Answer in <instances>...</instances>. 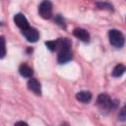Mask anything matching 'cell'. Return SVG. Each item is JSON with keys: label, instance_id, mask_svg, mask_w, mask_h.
<instances>
[{"label": "cell", "instance_id": "7c38bea8", "mask_svg": "<svg viewBox=\"0 0 126 126\" xmlns=\"http://www.w3.org/2000/svg\"><path fill=\"white\" fill-rule=\"evenodd\" d=\"M125 70H126V68H125V66L123 64H118V65H116L113 68V70H112V76L115 77V78H119V77H121L124 74Z\"/></svg>", "mask_w": 126, "mask_h": 126}, {"label": "cell", "instance_id": "6da1fadb", "mask_svg": "<svg viewBox=\"0 0 126 126\" xmlns=\"http://www.w3.org/2000/svg\"><path fill=\"white\" fill-rule=\"evenodd\" d=\"M108 38H109V42L114 47L120 48L124 44V35L118 30H110L108 32Z\"/></svg>", "mask_w": 126, "mask_h": 126}, {"label": "cell", "instance_id": "e0dca14e", "mask_svg": "<svg viewBox=\"0 0 126 126\" xmlns=\"http://www.w3.org/2000/svg\"><path fill=\"white\" fill-rule=\"evenodd\" d=\"M125 118H126V116H125V109L122 108V109H121V112H120V114H119V119H120L121 121H124Z\"/></svg>", "mask_w": 126, "mask_h": 126}, {"label": "cell", "instance_id": "d6986e66", "mask_svg": "<svg viewBox=\"0 0 126 126\" xmlns=\"http://www.w3.org/2000/svg\"><path fill=\"white\" fill-rule=\"evenodd\" d=\"M60 126H70V125H69V124H68L67 122H63V123H62V124H61Z\"/></svg>", "mask_w": 126, "mask_h": 126}, {"label": "cell", "instance_id": "7a4b0ae2", "mask_svg": "<svg viewBox=\"0 0 126 126\" xmlns=\"http://www.w3.org/2000/svg\"><path fill=\"white\" fill-rule=\"evenodd\" d=\"M96 104L101 110H110L113 106V101L106 94H100L96 98Z\"/></svg>", "mask_w": 126, "mask_h": 126}, {"label": "cell", "instance_id": "5bb4252c", "mask_svg": "<svg viewBox=\"0 0 126 126\" xmlns=\"http://www.w3.org/2000/svg\"><path fill=\"white\" fill-rule=\"evenodd\" d=\"M95 5L99 8V9H107V10H112V5L109 3H105V2H97L95 3Z\"/></svg>", "mask_w": 126, "mask_h": 126}, {"label": "cell", "instance_id": "9c48e42d", "mask_svg": "<svg viewBox=\"0 0 126 126\" xmlns=\"http://www.w3.org/2000/svg\"><path fill=\"white\" fill-rule=\"evenodd\" d=\"M72 59V53L70 50H66V51H61L58 52V63L60 64H64L68 61H70Z\"/></svg>", "mask_w": 126, "mask_h": 126}, {"label": "cell", "instance_id": "8fae6325", "mask_svg": "<svg viewBox=\"0 0 126 126\" xmlns=\"http://www.w3.org/2000/svg\"><path fill=\"white\" fill-rule=\"evenodd\" d=\"M19 72L25 78H31L32 76V73H33L32 69L29 65H27V64H22L20 66V68H19Z\"/></svg>", "mask_w": 126, "mask_h": 126}, {"label": "cell", "instance_id": "2e32d148", "mask_svg": "<svg viewBox=\"0 0 126 126\" xmlns=\"http://www.w3.org/2000/svg\"><path fill=\"white\" fill-rule=\"evenodd\" d=\"M56 22L58 23L59 26H61V27H65V25H64V20L60 17V15H58V16L56 17Z\"/></svg>", "mask_w": 126, "mask_h": 126}, {"label": "cell", "instance_id": "ac0fdd59", "mask_svg": "<svg viewBox=\"0 0 126 126\" xmlns=\"http://www.w3.org/2000/svg\"><path fill=\"white\" fill-rule=\"evenodd\" d=\"M15 126H29V125L26 122H24V121H19V122H17L15 124Z\"/></svg>", "mask_w": 126, "mask_h": 126}, {"label": "cell", "instance_id": "4fadbf2b", "mask_svg": "<svg viewBox=\"0 0 126 126\" xmlns=\"http://www.w3.org/2000/svg\"><path fill=\"white\" fill-rule=\"evenodd\" d=\"M6 55V46H5V38L0 35V58H3Z\"/></svg>", "mask_w": 126, "mask_h": 126}, {"label": "cell", "instance_id": "5b68a950", "mask_svg": "<svg viewBox=\"0 0 126 126\" xmlns=\"http://www.w3.org/2000/svg\"><path fill=\"white\" fill-rule=\"evenodd\" d=\"M14 23L16 24L17 27H19V28L22 29V30H25V29H27V28L30 27L27 18H26L23 14H21V13L16 14V15L14 16Z\"/></svg>", "mask_w": 126, "mask_h": 126}, {"label": "cell", "instance_id": "3957f363", "mask_svg": "<svg viewBox=\"0 0 126 126\" xmlns=\"http://www.w3.org/2000/svg\"><path fill=\"white\" fill-rule=\"evenodd\" d=\"M38 14L43 19H50L52 16V4L49 1H43L38 7Z\"/></svg>", "mask_w": 126, "mask_h": 126}, {"label": "cell", "instance_id": "9a60e30c", "mask_svg": "<svg viewBox=\"0 0 126 126\" xmlns=\"http://www.w3.org/2000/svg\"><path fill=\"white\" fill-rule=\"evenodd\" d=\"M45 45H46V47H47L50 51H55V50H56V41H54V40L46 41V42H45Z\"/></svg>", "mask_w": 126, "mask_h": 126}, {"label": "cell", "instance_id": "30bf717a", "mask_svg": "<svg viewBox=\"0 0 126 126\" xmlns=\"http://www.w3.org/2000/svg\"><path fill=\"white\" fill-rule=\"evenodd\" d=\"M76 98L81 102L87 103L92 99V94L87 91H82L76 94Z\"/></svg>", "mask_w": 126, "mask_h": 126}, {"label": "cell", "instance_id": "277c9868", "mask_svg": "<svg viewBox=\"0 0 126 126\" xmlns=\"http://www.w3.org/2000/svg\"><path fill=\"white\" fill-rule=\"evenodd\" d=\"M23 34L26 37V39L30 42H36L39 37V33H38L37 30L31 28V27L23 30Z\"/></svg>", "mask_w": 126, "mask_h": 126}, {"label": "cell", "instance_id": "52a82bcc", "mask_svg": "<svg viewBox=\"0 0 126 126\" xmlns=\"http://www.w3.org/2000/svg\"><path fill=\"white\" fill-rule=\"evenodd\" d=\"M73 34H74L77 38H79L80 40H82V41H84V42H89V41H90V34H89V32H88L86 30H84V29H81V28L75 29L74 32H73Z\"/></svg>", "mask_w": 126, "mask_h": 126}, {"label": "cell", "instance_id": "ffe728a7", "mask_svg": "<svg viewBox=\"0 0 126 126\" xmlns=\"http://www.w3.org/2000/svg\"><path fill=\"white\" fill-rule=\"evenodd\" d=\"M1 25H2V24H1V23H0V26H1Z\"/></svg>", "mask_w": 126, "mask_h": 126}, {"label": "cell", "instance_id": "ba28073f", "mask_svg": "<svg viewBox=\"0 0 126 126\" xmlns=\"http://www.w3.org/2000/svg\"><path fill=\"white\" fill-rule=\"evenodd\" d=\"M28 88L33 92L35 94H40L41 93V89H40V84L36 79H30L28 82Z\"/></svg>", "mask_w": 126, "mask_h": 126}, {"label": "cell", "instance_id": "8992f818", "mask_svg": "<svg viewBox=\"0 0 126 126\" xmlns=\"http://www.w3.org/2000/svg\"><path fill=\"white\" fill-rule=\"evenodd\" d=\"M55 41H56V50H58V52L70 50L71 41L68 38H59Z\"/></svg>", "mask_w": 126, "mask_h": 126}]
</instances>
